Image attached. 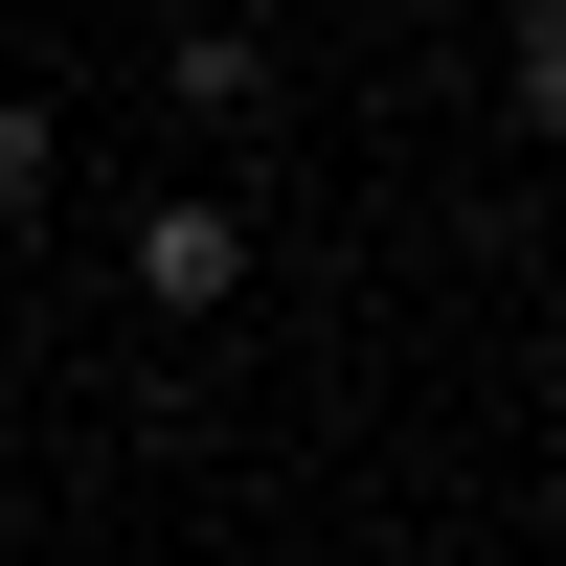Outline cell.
<instances>
[{
    "label": "cell",
    "mask_w": 566,
    "mask_h": 566,
    "mask_svg": "<svg viewBox=\"0 0 566 566\" xmlns=\"http://www.w3.org/2000/svg\"><path fill=\"white\" fill-rule=\"evenodd\" d=\"M136 295H159V317H227V295H250V205H227V181H159V205H136Z\"/></svg>",
    "instance_id": "cell-1"
},
{
    "label": "cell",
    "mask_w": 566,
    "mask_h": 566,
    "mask_svg": "<svg viewBox=\"0 0 566 566\" xmlns=\"http://www.w3.org/2000/svg\"><path fill=\"white\" fill-rule=\"evenodd\" d=\"M159 91H181V114H272V23H181Z\"/></svg>",
    "instance_id": "cell-2"
},
{
    "label": "cell",
    "mask_w": 566,
    "mask_h": 566,
    "mask_svg": "<svg viewBox=\"0 0 566 566\" xmlns=\"http://www.w3.org/2000/svg\"><path fill=\"white\" fill-rule=\"evenodd\" d=\"M45 181H69V114H45V91H0V227H23Z\"/></svg>",
    "instance_id": "cell-3"
}]
</instances>
